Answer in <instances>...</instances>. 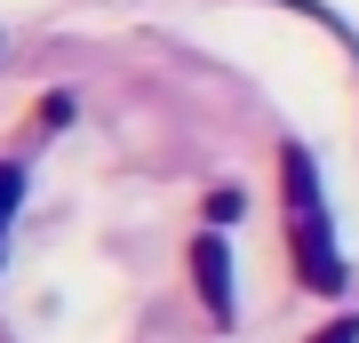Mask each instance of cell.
I'll return each instance as SVG.
<instances>
[{
    "label": "cell",
    "mask_w": 359,
    "mask_h": 343,
    "mask_svg": "<svg viewBox=\"0 0 359 343\" xmlns=\"http://www.w3.org/2000/svg\"><path fill=\"white\" fill-rule=\"evenodd\" d=\"M240 216H248V191H240V184H216V191H208V224H216V231L240 224Z\"/></svg>",
    "instance_id": "cell-3"
},
{
    "label": "cell",
    "mask_w": 359,
    "mask_h": 343,
    "mask_svg": "<svg viewBox=\"0 0 359 343\" xmlns=\"http://www.w3.org/2000/svg\"><path fill=\"white\" fill-rule=\"evenodd\" d=\"M311 343H359V311H344V319H327V328L311 335Z\"/></svg>",
    "instance_id": "cell-5"
},
{
    "label": "cell",
    "mask_w": 359,
    "mask_h": 343,
    "mask_svg": "<svg viewBox=\"0 0 359 343\" xmlns=\"http://www.w3.org/2000/svg\"><path fill=\"white\" fill-rule=\"evenodd\" d=\"M280 191H287V248H295V280L311 295H344V255L327 231V200H320V168L304 144H280Z\"/></svg>",
    "instance_id": "cell-1"
},
{
    "label": "cell",
    "mask_w": 359,
    "mask_h": 343,
    "mask_svg": "<svg viewBox=\"0 0 359 343\" xmlns=\"http://www.w3.org/2000/svg\"><path fill=\"white\" fill-rule=\"evenodd\" d=\"M184 264H192V288H200L208 319H216V328H231V248H224V231H216V224H208V231H192Z\"/></svg>",
    "instance_id": "cell-2"
},
{
    "label": "cell",
    "mask_w": 359,
    "mask_h": 343,
    "mask_svg": "<svg viewBox=\"0 0 359 343\" xmlns=\"http://www.w3.org/2000/svg\"><path fill=\"white\" fill-rule=\"evenodd\" d=\"M16 200H25V168H16V160H0V240H8V216H16Z\"/></svg>",
    "instance_id": "cell-4"
}]
</instances>
